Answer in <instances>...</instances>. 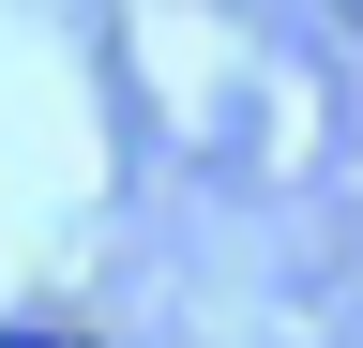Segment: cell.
<instances>
[{
	"label": "cell",
	"instance_id": "1",
	"mask_svg": "<svg viewBox=\"0 0 363 348\" xmlns=\"http://www.w3.org/2000/svg\"><path fill=\"white\" fill-rule=\"evenodd\" d=\"M0 348H61V333H0Z\"/></svg>",
	"mask_w": 363,
	"mask_h": 348
},
{
	"label": "cell",
	"instance_id": "2",
	"mask_svg": "<svg viewBox=\"0 0 363 348\" xmlns=\"http://www.w3.org/2000/svg\"><path fill=\"white\" fill-rule=\"evenodd\" d=\"M333 16H348V30H363V0H333Z\"/></svg>",
	"mask_w": 363,
	"mask_h": 348
}]
</instances>
